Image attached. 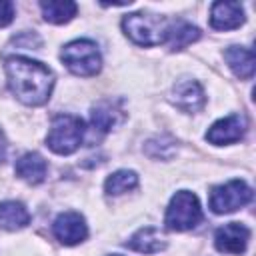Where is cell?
<instances>
[{
    "label": "cell",
    "mask_w": 256,
    "mask_h": 256,
    "mask_svg": "<svg viewBox=\"0 0 256 256\" xmlns=\"http://www.w3.org/2000/svg\"><path fill=\"white\" fill-rule=\"evenodd\" d=\"M6 76L12 94L26 106L44 104L54 88V72L46 64L24 56L6 58Z\"/></svg>",
    "instance_id": "6da1fadb"
},
{
    "label": "cell",
    "mask_w": 256,
    "mask_h": 256,
    "mask_svg": "<svg viewBox=\"0 0 256 256\" xmlns=\"http://www.w3.org/2000/svg\"><path fill=\"white\" fill-rule=\"evenodd\" d=\"M122 30L132 42L140 46H158L168 40L170 22L158 14L132 12L122 18Z\"/></svg>",
    "instance_id": "7a4b0ae2"
},
{
    "label": "cell",
    "mask_w": 256,
    "mask_h": 256,
    "mask_svg": "<svg viewBox=\"0 0 256 256\" xmlns=\"http://www.w3.org/2000/svg\"><path fill=\"white\" fill-rule=\"evenodd\" d=\"M84 138V122L72 114H58L52 120L50 132L46 136V146L56 154H72L78 150Z\"/></svg>",
    "instance_id": "3957f363"
},
{
    "label": "cell",
    "mask_w": 256,
    "mask_h": 256,
    "mask_svg": "<svg viewBox=\"0 0 256 256\" xmlns=\"http://www.w3.org/2000/svg\"><path fill=\"white\" fill-rule=\"evenodd\" d=\"M66 68L76 76H96L102 68V56L92 40H72L60 54Z\"/></svg>",
    "instance_id": "277c9868"
},
{
    "label": "cell",
    "mask_w": 256,
    "mask_h": 256,
    "mask_svg": "<svg viewBox=\"0 0 256 256\" xmlns=\"http://www.w3.org/2000/svg\"><path fill=\"white\" fill-rule=\"evenodd\" d=\"M200 220H202V208L196 194L188 190L176 192L166 208V218H164L166 228L174 232H184L198 226Z\"/></svg>",
    "instance_id": "5b68a950"
},
{
    "label": "cell",
    "mask_w": 256,
    "mask_h": 256,
    "mask_svg": "<svg viewBox=\"0 0 256 256\" xmlns=\"http://www.w3.org/2000/svg\"><path fill=\"white\" fill-rule=\"evenodd\" d=\"M252 200V188L244 180H230L222 186L212 188L210 192V208L214 214H228Z\"/></svg>",
    "instance_id": "8992f818"
},
{
    "label": "cell",
    "mask_w": 256,
    "mask_h": 256,
    "mask_svg": "<svg viewBox=\"0 0 256 256\" xmlns=\"http://www.w3.org/2000/svg\"><path fill=\"white\" fill-rule=\"evenodd\" d=\"M246 132V118L242 114H230L226 118H220L218 122H214L208 132H206V140L210 144L216 146H224V144H232L242 140Z\"/></svg>",
    "instance_id": "52a82bcc"
},
{
    "label": "cell",
    "mask_w": 256,
    "mask_h": 256,
    "mask_svg": "<svg viewBox=\"0 0 256 256\" xmlns=\"http://www.w3.org/2000/svg\"><path fill=\"white\" fill-rule=\"evenodd\" d=\"M52 230H54V236L66 244V246H74L78 242H82L86 236H88V226H86V220L82 214L78 212H62L54 224H52Z\"/></svg>",
    "instance_id": "ba28073f"
},
{
    "label": "cell",
    "mask_w": 256,
    "mask_h": 256,
    "mask_svg": "<svg viewBox=\"0 0 256 256\" xmlns=\"http://www.w3.org/2000/svg\"><path fill=\"white\" fill-rule=\"evenodd\" d=\"M250 230L240 222L224 224L214 234V246L224 254H242L248 246Z\"/></svg>",
    "instance_id": "9c48e42d"
},
{
    "label": "cell",
    "mask_w": 256,
    "mask_h": 256,
    "mask_svg": "<svg viewBox=\"0 0 256 256\" xmlns=\"http://www.w3.org/2000/svg\"><path fill=\"white\" fill-rule=\"evenodd\" d=\"M172 102L184 110V112H198L204 108L206 104V96H204V90L202 86L196 82V80H182L174 86L172 90Z\"/></svg>",
    "instance_id": "30bf717a"
},
{
    "label": "cell",
    "mask_w": 256,
    "mask_h": 256,
    "mask_svg": "<svg viewBox=\"0 0 256 256\" xmlns=\"http://www.w3.org/2000/svg\"><path fill=\"white\" fill-rule=\"evenodd\" d=\"M244 22V8L240 2H214L210 10V26L214 30H232Z\"/></svg>",
    "instance_id": "8fae6325"
},
{
    "label": "cell",
    "mask_w": 256,
    "mask_h": 256,
    "mask_svg": "<svg viewBox=\"0 0 256 256\" xmlns=\"http://www.w3.org/2000/svg\"><path fill=\"white\" fill-rule=\"evenodd\" d=\"M122 120H124V112H122L118 100H102L90 112V122H92L94 130H100V132L112 130Z\"/></svg>",
    "instance_id": "7c38bea8"
},
{
    "label": "cell",
    "mask_w": 256,
    "mask_h": 256,
    "mask_svg": "<svg viewBox=\"0 0 256 256\" xmlns=\"http://www.w3.org/2000/svg\"><path fill=\"white\" fill-rule=\"evenodd\" d=\"M126 246L130 250L140 252V254H156V252L166 248V238L158 228L144 226L126 242Z\"/></svg>",
    "instance_id": "4fadbf2b"
},
{
    "label": "cell",
    "mask_w": 256,
    "mask_h": 256,
    "mask_svg": "<svg viewBox=\"0 0 256 256\" xmlns=\"http://www.w3.org/2000/svg\"><path fill=\"white\" fill-rule=\"evenodd\" d=\"M224 60L228 62L230 70L244 80H250L254 76V54L248 48L242 46H230L224 50Z\"/></svg>",
    "instance_id": "5bb4252c"
},
{
    "label": "cell",
    "mask_w": 256,
    "mask_h": 256,
    "mask_svg": "<svg viewBox=\"0 0 256 256\" xmlns=\"http://www.w3.org/2000/svg\"><path fill=\"white\" fill-rule=\"evenodd\" d=\"M48 164L38 152H28L16 162V174L28 184H40L46 178Z\"/></svg>",
    "instance_id": "9a60e30c"
},
{
    "label": "cell",
    "mask_w": 256,
    "mask_h": 256,
    "mask_svg": "<svg viewBox=\"0 0 256 256\" xmlns=\"http://www.w3.org/2000/svg\"><path fill=\"white\" fill-rule=\"evenodd\" d=\"M28 222H30V212L22 202H16V200L0 202V228L20 230L28 226Z\"/></svg>",
    "instance_id": "2e32d148"
},
{
    "label": "cell",
    "mask_w": 256,
    "mask_h": 256,
    "mask_svg": "<svg viewBox=\"0 0 256 256\" xmlns=\"http://www.w3.org/2000/svg\"><path fill=\"white\" fill-rule=\"evenodd\" d=\"M40 8H42L44 20L52 22V24H64V22L72 20L78 10V6L70 0H42Z\"/></svg>",
    "instance_id": "e0dca14e"
},
{
    "label": "cell",
    "mask_w": 256,
    "mask_h": 256,
    "mask_svg": "<svg viewBox=\"0 0 256 256\" xmlns=\"http://www.w3.org/2000/svg\"><path fill=\"white\" fill-rule=\"evenodd\" d=\"M200 38V30L188 22H176V24H170V34H168V44H170V50L172 52H178V50H184L188 44L196 42Z\"/></svg>",
    "instance_id": "ac0fdd59"
},
{
    "label": "cell",
    "mask_w": 256,
    "mask_h": 256,
    "mask_svg": "<svg viewBox=\"0 0 256 256\" xmlns=\"http://www.w3.org/2000/svg\"><path fill=\"white\" fill-rule=\"evenodd\" d=\"M136 186H138V176L132 170H118V172L110 174L104 182V190L108 196H120Z\"/></svg>",
    "instance_id": "d6986e66"
},
{
    "label": "cell",
    "mask_w": 256,
    "mask_h": 256,
    "mask_svg": "<svg viewBox=\"0 0 256 256\" xmlns=\"http://www.w3.org/2000/svg\"><path fill=\"white\" fill-rule=\"evenodd\" d=\"M14 42H16V46H22V48H32V50H36L42 42H40V38L36 36V34H32V32H24V34H20L18 38H14Z\"/></svg>",
    "instance_id": "ffe728a7"
},
{
    "label": "cell",
    "mask_w": 256,
    "mask_h": 256,
    "mask_svg": "<svg viewBox=\"0 0 256 256\" xmlns=\"http://www.w3.org/2000/svg\"><path fill=\"white\" fill-rule=\"evenodd\" d=\"M14 20V4L8 0H0V28L8 26Z\"/></svg>",
    "instance_id": "44dd1931"
},
{
    "label": "cell",
    "mask_w": 256,
    "mask_h": 256,
    "mask_svg": "<svg viewBox=\"0 0 256 256\" xmlns=\"http://www.w3.org/2000/svg\"><path fill=\"white\" fill-rule=\"evenodd\" d=\"M6 148H8V144H6V136H4V132L0 130V160L6 156Z\"/></svg>",
    "instance_id": "7402d4cb"
},
{
    "label": "cell",
    "mask_w": 256,
    "mask_h": 256,
    "mask_svg": "<svg viewBox=\"0 0 256 256\" xmlns=\"http://www.w3.org/2000/svg\"><path fill=\"white\" fill-rule=\"evenodd\" d=\"M112 256H118V254H112Z\"/></svg>",
    "instance_id": "603a6c76"
}]
</instances>
